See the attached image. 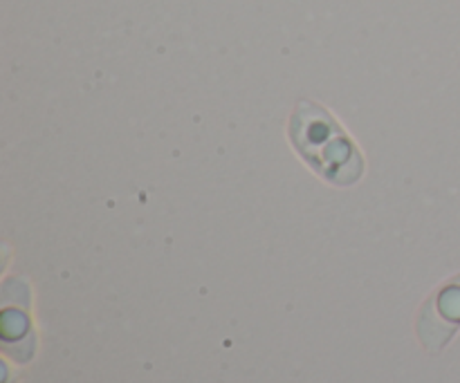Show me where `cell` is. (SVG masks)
<instances>
[{"label": "cell", "instance_id": "obj_1", "mask_svg": "<svg viewBox=\"0 0 460 383\" xmlns=\"http://www.w3.org/2000/svg\"><path fill=\"white\" fill-rule=\"evenodd\" d=\"M296 151L322 178L335 184H353L362 178L364 161L344 130L323 108L301 103L290 124Z\"/></svg>", "mask_w": 460, "mask_h": 383}, {"label": "cell", "instance_id": "obj_2", "mask_svg": "<svg viewBox=\"0 0 460 383\" xmlns=\"http://www.w3.org/2000/svg\"><path fill=\"white\" fill-rule=\"evenodd\" d=\"M454 332H456V327L449 326L445 318H440L438 312L431 308V303H427L420 314V321H418V335H420L425 348L429 350V353H438V350L452 339Z\"/></svg>", "mask_w": 460, "mask_h": 383}, {"label": "cell", "instance_id": "obj_3", "mask_svg": "<svg viewBox=\"0 0 460 383\" xmlns=\"http://www.w3.org/2000/svg\"><path fill=\"white\" fill-rule=\"evenodd\" d=\"M431 308L438 312L440 318L449 323V326L458 327L460 323V276L449 287H445L436 299L429 300Z\"/></svg>", "mask_w": 460, "mask_h": 383}]
</instances>
